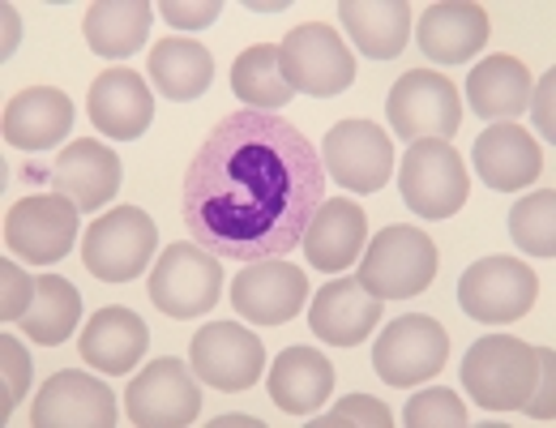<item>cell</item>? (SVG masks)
<instances>
[{
  "mask_svg": "<svg viewBox=\"0 0 556 428\" xmlns=\"http://www.w3.org/2000/svg\"><path fill=\"white\" fill-rule=\"evenodd\" d=\"M317 428H390L394 420H390V407L386 403H377V399H368V394H351V399H343L339 407H330L321 420H313Z\"/></svg>",
  "mask_w": 556,
  "mask_h": 428,
  "instance_id": "obj_35",
  "label": "cell"
},
{
  "mask_svg": "<svg viewBox=\"0 0 556 428\" xmlns=\"http://www.w3.org/2000/svg\"><path fill=\"white\" fill-rule=\"evenodd\" d=\"M326 167L313 142L278 112L223 116L185 167L180 218L193 244L227 262H270L304 244L326 202Z\"/></svg>",
  "mask_w": 556,
  "mask_h": 428,
  "instance_id": "obj_1",
  "label": "cell"
},
{
  "mask_svg": "<svg viewBox=\"0 0 556 428\" xmlns=\"http://www.w3.org/2000/svg\"><path fill=\"white\" fill-rule=\"evenodd\" d=\"M150 348V330L141 322L134 309L125 304H103L86 330H81V343L77 352L90 368L108 373V377H121V373H134Z\"/></svg>",
  "mask_w": 556,
  "mask_h": 428,
  "instance_id": "obj_24",
  "label": "cell"
},
{
  "mask_svg": "<svg viewBox=\"0 0 556 428\" xmlns=\"http://www.w3.org/2000/svg\"><path fill=\"white\" fill-rule=\"evenodd\" d=\"M146 73L154 81L159 95H167L172 103H189V99H202L214 81V56H210L202 43L193 39H159L150 48V61Z\"/></svg>",
  "mask_w": 556,
  "mask_h": 428,
  "instance_id": "obj_29",
  "label": "cell"
},
{
  "mask_svg": "<svg viewBox=\"0 0 556 428\" xmlns=\"http://www.w3.org/2000/svg\"><path fill=\"white\" fill-rule=\"evenodd\" d=\"M81 322V295L70 279L61 275H43L35 287V304L26 309V317L17 322L22 335L39 348H61L73 335V326Z\"/></svg>",
  "mask_w": 556,
  "mask_h": 428,
  "instance_id": "obj_30",
  "label": "cell"
},
{
  "mask_svg": "<svg viewBox=\"0 0 556 428\" xmlns=\"http://www.w3.org/2000/svg\"><path fill=\"white\" fill-rule=\"evenodd\" d=\"M150 22H154V4L146 0H94L81 17V35L90 52L108 61H125L146 43Z\"/></svg>",
  "mask_w": 556,
  "mask_h": 428,
  "instance_id": "obj_28",
  "label": "cell"
},
{
  "mask_svg": "<svg viewBox=\"0 0 556 428\" xmlns=\"http://www.w3.org/2000/svg\"><path fill=\"white\" fill-rule=\"evenodd\" d=\"M540 377V348L514 335H488L463 356V386L488 412H522Z\"/></svg>",
  "mask_w": 556,
  "mask_h": 428,
  "instance_id": "obj_2",
  "label": "cell"
},
{
  "mask_svg": "<svg viewBox=\"0 0 556 428\" xmlns=\"http://www.w3.org/2000/svg\"><path fill=\"white\" fill-rule=\"evenodd\" d=\"M189 360L206 386L236 394V390L257 386V377L266 368V348L253 330H244L236 322H210L206 330L193 335Z\"/></svg>",
  "mask_w": 556,
  "mask_h": 428,
  "instance_id": "obj_14",
  "label": "cell"
},
{
  "mask_svg": "<svg viewBox=\"0 0 556 428\" xmlns=\"http://www.w3.org/2000/svg\"><path fill=\"white\" fill-rule=\"evenodd\" d=\"M355 279H359L364 291H372L381 304L386 300H412L437 279V244L424 231L407 227V223L381 227L364 244Z\"/></svg>",
  "mask_w": 556,
  "mask_h": 428,
  "instance_id": "obj_3",
  "label": "cell"
},
{
  "mask_svg": "<svg viewBox=\"0 0 556 428\" xmlns=\"http://www.w3.org/2000/svg\"><path fill=\"white\" fill-rule=\"evenodd\" d=\"M403 420L412 428H458L467 425V403L454 390H419L407 403Z\"/></svg>",
  "mask_w": 556,
  "mask_h": 428,
  "instance_id": "obj_33",
  "label": "cell"
},
{
  "mask_svg": "<svg viewBox=\"0 0 556 428\" xmlns=\"http://www.w3.org/2000/svg\"><path fill=\"white\" fill-rule=\"evenodd\" d=\"M159 249V227L138 206L99 214L81 236V262L103 284H134Z\"/></svg>",
  "mask_w": 556,
  "mask_h": 428,
  "instance_id": "obj_5",
  "label": "cell"
},
{
  "mask_svg": "<svg viewBox=\"0 0 556 428\" xmlns=\"http://www.w3.org/2000/svg\"><path fill=\"white\" fill-rule=\"evenodd\" d=\"M321 167L348 193H381L394 172V146L372 121H343L321 138Z\"/></svg>",
  "mask_w": 556,
  "mask_h": 428,
  "instance_id": "obj_13",
  "label": "cell"
},
{
  "mask_svg": "<svg viewBox=\"0 0 556 428\" xmlns=\"http://www.w3.org/2000/svg\"><path fill=\"white\" fill-rule=\"evenodd\" d=\"M535 420H553L556 416V356L553 348H540V377H535V390L527 399V407Z\"/></svg>",
  "mask_w": 556,
  "mask_h": 428,
  "instance_id": "obj_38",
  "label": "cell"
},
{
  "mask_svg": "<svg viewBox=\"0 0 556 428\" xmlns=\"http://www.w3.org/2000/svg\"><path fill=\"white\" fill-rule=\"evenodd\" d=\"M125 412L138 428H185L202 416V390L176 356L150 360L125 394Z\"/></svg>",
  "mask_w": 556,
  "mask_h": 428,
  "instance_id": "obj_12",
  "label": "cell"
},
{
  "mask_svg": "<svg viewBox=\"0 0 556 428\" xmlns=\"http://www.w3.org/2000/svg\"><path fill=\"white\" fill-rule=\"evenodd\" d=\"M334 390V364L313 348H287L270 368V399L287 416H313Z\"/></svg>",
  "mask_w": 556,
  "mask_h": 428,
  "instance_id": "obj_25",
  "label": "cell"
},
{
  "mask_svg": "<svg viewBox=\"0 0 556 428\" xmlns=\"http://www.w3.org/2000/svg\"><path fill=\"white\" fill-rule=\"evenodd\" d=\"M419 52L437 65H463L488 43V9L476 0H441L428 4L416 26Z\"/></svg>",
  "mask_w": 556,
  "mask_h": 428,
  "instance_id": "obj_20",
  "label": "cell"
},
{
  "mask_svg": "<svg viewBox=\"0 0 556 428\" xmlns=\"http://www.w3.org/2000/svg\"><path fill=\"white\" fill-rule=\"evenodd\" d=\"M35 428H112L116 425V399L112 390L90 373H52L39 386V399L30 403Z\"/></svg>",
  "mask_w": 556,
  "mask_h": 428,
  "instance_id": "obj_17",
  "label": "cell"
},
{
  "mask_svg": "<svg viewBox=\"0 0 556 428\" xmlns=\"http://www.w3.org/2000/svg\"><path fill=\"white\" fill-rule=\"evenodd\" d=\"M146 291H150V304L176 322L206 317L223 295V266L202 244H172L159 253Z\"/></svg>",
  "mask_w": 556,
  "mask_h": 428,
  "instance_id": "obj_6",
  "label": "cell"
},
{
  "mask_svg": "<svg viewBox=\"0 0 556 428\" xmlns=\"http://www.w3.org/2000/svg\"><path fill=\"white\" fill-rule=\"evenodd\" d=\"M13 48H17V13L4 4V56H13Z\"/></svg>",
  "mask_w": 556,
  "mask_h": 428,
  "instance_id": "obj_40",
  "label": "cell"
},
{
  "mask_svg": "<svg viewBox=\"0 0 556 428\" xmlns=\"http://www.w3.org/2000/svg\"><path fill=\"white\" fill-rule=\"evenodd\" d=\"M90 125L112 142H138L154 121V95L134 70H108L90 81L86 95Z\"/></svg>",
  "mask_w": 556,
  "mask_h": 428,
  "instance_id": "obj_18",
  "label": "cell"
},
{
  "mask_svg": "<svg viewBox=\"0 0 556 428\" xmlns=\"http://www.w3.org/2000/svg\"><path fill=\"white\" fill-rule=\"evenodd\" d=\"M339 17L348 39L372 61H394L412 39V4L407 0H343Z\"/></svg>",
  "mask_w": 556,
  "mask_h": 428,
  "instance_id": "obj_26",
  "label": "cell"
},
{
  "mask_svg": "<svg viewBox=\"0 0 556 428\" xmlns=\"http://www.w3.org/2000/svg\"><path fill=\"white\" fill-rule=\"evenodd\" d=\"M278 65H282V77L295 95H313V99L343 95L355 81V56L343 43V35L326 22L295 26L278 43Z\"/></svg>",
  "mask_w": 556,
  "mask_h": 428,
  "instance_id": "obj_7",
  "label": "cell"
},
{
  "mask_svg": "<svg viewBox=\"0 0 556 428\" xmlns=\"http://www.w3.org/2000/svg\"><path fill=\"white\" fill-rule=\"evenodd\" d=\"M531 86L535 77L531 70L518 61V56H488L484 65H476L467 77V103L480 121H509V116H522L527 103H531Z\"/></svg>",
  "mask_w": 556,
  "mask_h": 428,
  "instance_id": "obj_27",
  "label": "cell"
},
{
  "mask_svg": "<svg viewBox=\"0 0 556 428\" xmlns=\"http://www.w3.org/2000/svg\"><path fill=\"white\" fill-rule=\"evenodd\" d=\"M308 326L330 348H359L381 326V300L372 291H364L359 279L321 284V291L313 295Z\"/></svg>",
  "mask_w": 556,
  "mask_h": 428,
  "instance_id": "obj_22",
  "label": "cell"
},
{
  "mask_svg": "<svg viewBox=\"0 0 556 428\" xmlns=\"http://www.w3.org/2000/svg\"><path fill=\"white\" fill-rule=\"evenodd\" d=\"M30 386V352L17 339H0V416H13Z\"/></svg>",
  "mask_w": 556,
  "mask_h": 428,
  "instance_id": "obj_34",
  "label": "cell"
},
{
  "mask_svg": "<svg viewBox=\"0 0 556 428\" xmlns=\"http://www.w3.org/2000/svg\"><path fill=\"white\" fill-rule=\"evenodd\" d=\"M553 103H556V73L548 70L535 86H531V121H535V134L540 138H548L553 142L556 138V116H553Z\"/></svg>",
  "mask_w": 556,
  "mask_h": 428,
  "instance_id": "obj_39",
  "label": "cell"
},
{
  "mask_svg": "<svg viewBox=\"0 0 556 428\" xmlns=\"http://www.w3.org/2000/svg\"><path fill=\"white\" fill-rule=\"evenodd\" d=\"M48 185L61 198H70L81 214L103 211L121 193V159L112 146L94 142V138H77V142L56 150Z\"/></svg>",
  "mask_w": 556,
  "mask_h": 428,
  "instance_id": "obj_16",
  "label": "cell"
},
{
  "mask_svg": "<svg viewBox=\"0 0 556 428\" xmlns=\"http://www.w3.org/2000/svg\"><path fill=\"white\" fill-rule=\"evenodd\" d=\"M304 300H308V279L287 257L249 262L231 279V304H236V313L244 322H257V326H287L291 317H300Z\"/></svg>",
  "mask_w": 556,
  "mask_h": 428,
  "instance_id": "obj_15",
  "label": "cell"
},
{
  "mask_svg": "<svg viewBox=\"0 0 556 428\" xmlns=\"http://www.w3.org/2000/svg\"><path fill=\"white\" fill-rule=\"evenodd\" d=\"M509 236L518 249H527L531 257H553L556 253V193L540 189L531 198H522L509 211Z\"/></svg>",
  "mask_w": 556,
  "mask_h": 428,
  "instance_id": "obj_32",
  "label": "cell"
},
{
  "mask_svg": "<svg viewBox=\"0 0 556 428\" xmlns=\"http://www.w3.org/2000/svg\"><path fill=\"white\" fill-rule=\"evenodd\" d=\"M471 163H476L480 180L496 193H518V189H527V185H535L544 176L540 142L522 125H509V121L488 125L484 134L476 138Z\"/></svg>",
  "mask_w": 556,
  "mask_h": 428,
  "instance_id": "obj_19",
  "label": "cell"
},
{
  "mask_svg": "<svg viewBox=\"0 0 556 428\" xmlns=\"http://www.w3.org/2000/svg\"><path fill=\"white\" fill-rule=\"evenodd\" d=\"M77 214L81 211L61 193L22 198L4 214V249L22 262L52 266V262L70 257L73 240H77Z\"/></svg>",
  "mask_w": 556,
  "mask_h": 428,
  "instance_id": "obj_11",
  "label": "cell"
},
{
  "mask_svg": "<svg viewBox=\"0 0 556 428\" xmlns=\"http://www.w3.org/2000/svg\"><path fill=\"white\" fill-rule=\"evenodd\" d=\"M35 287H39V279H30L17 262H4L0 266V317L4 322H22L26 309L35 304Z\"/></svg>",
  "mask_w": 556,
  "mask_h": 428,
  "instance_id": "obj_36",
  "label": "cell"
},
{
  "mask_svg": "<svg viewBox=\"0 0 556 428\" xmlns=\"http://www.w3.org/2000/svg\"><path fill=\"white\" fill-rule=\"evenodd\" d=\"M154 9H159L163 22H172L176 30H202V26H210V22L223 13L218 0H163V4H154Z\"/></svg>",
  "mask_w": 556,
  "mask_h": 428,
  "instance_id": "obj_37",
  "label": "cell"
},
{
  "mask_svg": "<svg viewBox=\"0 0 556 428\" xmlns=\"http://www.w3.org/2000/svg\"><path fill=\"white\" fill-rule=\"evenodd\" d=\"M535 295H540L535 270L522 266L518 257H505V253H492L484 262H476L458 284L463 313L476 322H488V326H505V322L527 317Z\"/></svg>",
  "mask_w": 556,
  "mask_h": 428,
  "instance_id": "obj_10",
  "label": "cell"
},
{
  "mask_svg": "<svg viewBox=\"0 0 556 428\" xmlns=\"http://www.w3.org/2000/svg\"><path fill=\"white\" fill-rule=\"evenodd\" d=\"M450 360V335L441 330V322L424 317V313H407V317H394L377 348H372V368L386 386H424L432 381Z\"/></svg>",
  "mask_w": 556,
  "mask_h": 428,
  "instance_id": "obj_9",
  "label": "cell"
},
{
  "mask_svg": "<svg viewBox=\"0 0 556 428\" xmlns=\"http://www.w3.org/2000/svg\"><path fill=\"white\" fill-rule=\"evenodd\" d=\"M4 146L17 150H52L65 146L73 134V99L56 86H30L17 90L4 103V121H0Z\"/></svg>",
  "mask_w": 556,
  "mask_h": 428,
  "instance_id": "obj_21",
  "label": "cell"
},
{
  "mask_svg": "<svg viewBox=\"0 0 556 428\" xmlns=\"http://www.w3.org/2000/svg\"><path fill=\"white\" fill-rule=\"evenodd\" d=\"M368 244V214L348 198H326L304 231V257L321 275H343Z\"/></svg>",
  "mask_w": 556,
  "mask_h": 428,
  "instance_id": "obj_23",
  "label": "cell"
},
{
  "mask_svg": "<svg viewBox=\"0 0 556 428\" xmlns=\"http://www.w3.org/2000/svg\"><path fill=\"white\" fill-rule=\"evenodd\" d=\"M386 116L403 142H450L463 129V99L445 73L407 70L386 99Z\"/></svg>",
  "mask_w": 556,
  "mask_h": 428,
  "instance_id": "obj_4",
  "label": "cell"
},
{
  "mask_svg": "<svg viewBox=\"0 0 556 428\" xmlns=\"http://www.w3.org/2000/svg\"><path fill=\"white\" fill-rule=\"evenodd\" d=\"M231 90L244 108L253 112H282L291 103V86L282 77V65H278V48L270 43H257V48H244L231 65Z\"/></svg>",
  "mask_w": 556,
  "mask_h": 428,
  "instance_id": "obj_31",
  "label": "cell"
},
{
  "mask_svg": "<svg viewBox=\"0 0 556 428\" xmlns=\"http://www.w3.org/2000/svg\"><path fill=\"white\" fill-rule=\"evenodd\" d=\"M399 189L407 211L419 218H450L467 206L471 176L450 142H412L399 167Z\"/></svg>",
  "mask_w": 556,
  "mask_h": 428,
  "instance_id": "obj_8",
  "label": "cell"
}]
</instances>
